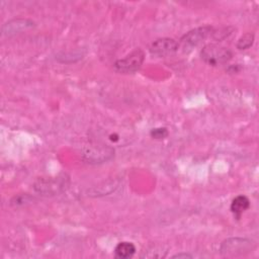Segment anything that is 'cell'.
Masks as SVG:
<instances>
[{"label": "cell", "instance_id": "1", "mask_svg": "<svg viewBox=\"0 0 259 259\" xmlns=\"http://www.w3.org/2000/svg\"><path fill=\"white\" fill-rule=\"evenodd\" d=\"M200 57L207 65L219 66L228 63L232 59L233 53L226 47L215 44H208L202 48Z\"/></svg>", "mask_w": 259, "mask_h": 259}, {"label": "cell", "instance_id": "2", "mask_svg": "<svg viewBox=\"0 0 259 259\" xmlns=\"http://www.w3.org/2000/svg\"><path fill=\"white\" fill-rule=\"evenodd\" d=\"M68 176L62 174L56 177L42 178L37 180L34 184V189L42 195H55L65 190L68 186Z\"/></svg>", "mask_w": 259, "mask_h": 259}, {"label": "cell", "instance_id": "3", "mask_svg": "<svg viewBox=\"0 0 259 259\" xmlns=\"http://www.w3.org/2000/svg\"><path fill=\"white\" fill-rule=\"evenodd\" d=\"M213 28L211 26H201L194 28L187 33H185L180 41L178 42V49H182L183 52H188L193 48L197 47L206 37L212 34Z\"/></svg>", "mask_w": 259, "mask_h": 259}, {"label": "cell", "instance_id": "4", "mask_svg": "<svg viewBox=\"0 0 259 259\" xmlns=\"http://www.w3.org/2000/svg\"><path fill=\"white\" fill-rule=\"evenodd\" d=\"M145 60V54L141 49H136L131 54L114 63V68L117 72L127 74L134 73L141 68Z\"/></svg>", "mask_w": 259, "mask_h": 259}, {"label": "cell", "instance_id": "5", "mask_svg": "<svg viewBox=\"0 0 259 259\" xmlns=\"http://www.w3.org/2000/svg\"><path fill=\"white\" fill-rule=\"evenodd\" d=\"M255 247L253 241L245 238H231L226 240L221 247V253L226 256L242 255L250 252Z\"/></svg>", "mask_w": 259, "mask_h": 259}, {"label": "cell", "instance_id": "6", "mask_svg": "<svg viewBox=\"0 0 259 259\" xmlns=\"http://www.w3.org/2000/svg\"><path fill=\"white\" fill-rule=\"evenodd\" d=\"M178 50V42L169 37H163L155 40L150 47V53L157 57H166Z\"/></svg>", "mask_w": 259, "mask_h": 259}, {"label": "cell", "instance_id": "7", "mask_svg": "<svg viewBox=\"0 0 259 259\" xmlns=\"http://www.w3.org/2000/svg\"><path fill=\"white\" fill-rule=\"evenodd\" d=\"M249 206H250V200L248 199V197L245 195H238L233 199L231 203V211L237 219H240L242 213L245 210H247Z\"/></svg>", "mask_w": 259, "mask_h": 259}, {"label": "cell", "instance_id": "8", "mask_svg": "<svg viewBox=\"0 0 259 259\" xmlns=\"http://www.w3.org/2000/svg\"><path fill=\"white\" fill-rule=\"evenodd\" d=\"M136 253V246L131 242H119L114 249V254L117 258L127 259Z\"/></svg>", "mask_w": 259, "mask_h": 259}, {"label": "cell", "instance_id": "9", "mask_svg": "<svg viewBox=\"0 0 259 259\" xmlns=\"http://www.w3.org/2000/svg\"><path fill=\"white\" fill-rule=\"evenodd\" d=\"M32 22L31 21H28V20H22V22H21V20L20 19H17V20H13V21H10V22H8V23H6L3 27L4 28H6L7 27V29H3L2 31H3V33L4 34H11V33H15V32H18L19 30H21V29H25V28H27V27H31L32 26Z\"/></svg>", "mask_w": 259, "mask_h": 259}, {"label": "cell", "instance_id": "10", "mask_svg": "<svg viewBox=\"0 0 259 259\" xmlns=\"http://www.w3.org/2000/svg\"><path fill=\"white\" fill-rule=\"evenodd\" d=\"M254 41V34L253 33H245L244 35H242L238 42H237V48L239 50H246L249 49Z\"/></svg>", "mask_w": 259, "mask_h": 259}, {"label": "cell", "instance_id": "11", "mask_svg": "<svg viewBox=\"0 0 259 259\" xmlns=\"http://www.w3.org/2000/svg\"><path fill=\"white\" fill-rule=\"evenodd\" d=\"M150 134L153 139L162 140L168 136V131L166 127H158V128H153Z\"/></svg>", "mask_w": 259, "mask_h": 259}, {"label": "cell", "instance_id": "12", "mask_svg": "<svg viewBox=\"0 0 259 259\" xmlns=\"http://www.w3.org/2000/svg\"><path fill=\"white\" fill-rule=\"evenodd\" d=\"M181 257H184V258H186V257H188V258H190L191 257V255H189V254H177V255H175V256H173V258H181Z\"/></svg>", "mask_w": 259, "mask_h": 259}]
</instances>
